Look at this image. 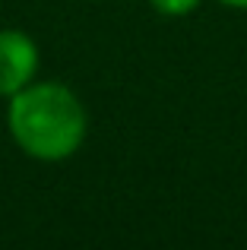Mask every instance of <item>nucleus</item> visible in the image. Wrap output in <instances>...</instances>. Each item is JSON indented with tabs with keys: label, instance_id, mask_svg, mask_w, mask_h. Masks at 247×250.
I'll return each mask as SVG.
<instances>
[{
	"label": "nucleus",
	"instance_id": "nucleus-4",
	"mask_svg": "<svg viewBox=\"0 0 247 250\" xmlns=\"http://www.w3.org/2000/svg\"><path fill=\"white\" fill-rule=\"evenodd\" d=\"M219 3H225V6H238V10H247V0H219Z\"/></svg>",
	"mask_w": 247,
	"mask_h": 250
},
{
	"label": "nucleus",
	"instance_id": "nucleus-2",
	"mask_svg": "<svg viewBox=\"0 0 247 250\" xmlns=\"http://www.w3.org/2000/svg\"><path fill=\"white\" fill-rule=\"evenodd\" d=\"M38 70V48L16 29L0 32V95H16L32 83Z\"/></svg>",
	"mask_w": 247,
	"mask_h": 250
},
{
	"label": "nucleus",
	"instance_id": "nucleus-1",
	"mask_svg": "<svg viewBox=\"0 0 247 250\" xmlns=\"http://www.w3.org/2000/svg\"><path fill=\"white\" fill-rule=\"evenodd\" d=\"M10 133L22 152L41 162H61L80 149L86 136V111L61 83L25 85L10 95Z\"/></svg>",
	"mask_w": 247,
	"mask_h": 250
},
{
	"label": "nucleus",
	"instance_id": "nucleus-3",
	"mask_svg": "<svg viewBox=\"0 0 247 250\" xmlns=\"http://www.w3.org/2000/svg\"><path fill=\"white\" fill-rule=\"evenodd\" d=\"M149 3H152L159 13H165V16H184V13L197 10L200 0H149Z\"/></svg>",
	"mask_w": 247,
	"mask_h": 250
}]
</instances>
